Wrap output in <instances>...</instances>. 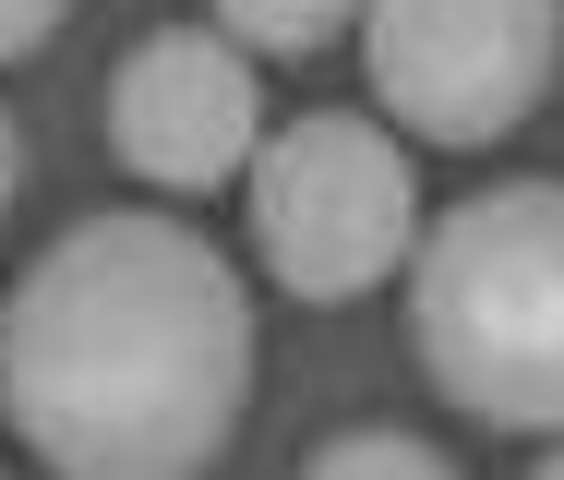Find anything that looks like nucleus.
Listing matches in <instances>:
<instances>
[{
  "label": "nucleus",
  "mask_w": 564,
  "mask_h": 480,
  "mask_svg": "<svg viewBox=\"0 0 564 480\" xmlns=\"http://www.w3.org/2000/svg\"><path fill=\"white\" fill-rule=\"evenodd\" d=\"M252 252L289 301H360L421 252L409 144L372 109H313L252 144Z\"/></svg>",
  "instance_id": "nucleus-3"
},
{
  "label": "nucleus",
  "mask_w": 564,
  "mask_h": 480,
  "mask_svg": "<svg viewBox=\"0 0 564 480\" xmlns=\"http://www.w3.org/2000/svg\"><path fill=\"white\" fill-rule=\"evenodd\" d=\"M240 48H264V61H313V48H337L348 36V12L360 0H205Z\"/></svg>",
  "instance_id": "nucleus-6"
},
{
  "label": "nucleus",
  "mask_w": 564,
  "mask_h": 480,
  "mask_svg": "<svg viewBox=\"0 0 564 480\" xmlns=\"http://www.w3.org/2000/svg\"><path fill=\"white\" fill-rule=\"evenodd\" d=\"M12 181H24V144H12V109H0V217H12Z\"/></svg>",
  "instance_id": "nucleus-9"
},
{
  "label": "nucleus",
  "mask_w": 564,
  "mask_h": 480,
  "mask_svg": "<svg viewBox=\"0 0 564 480\" xmlns=\"http://www.w3.org/2000/svg\"><path fill=\"white\" fill-rule=\"evenodd\" d=\"M61 12H73V0H0V61L48 48V36H61Z\"/></svg>",
  "instance_id": "nucleus-8"
},
{
  "label": "nucleus",
  "mask_w": 564,
  "mask_h": 480,
  "mask_svg": "<svg viewBox=\"0 0 564 480\" xmlns=\"http://www.w3.org/2000/svg\"><path fill=\"white\" fill-rule=\"evenodd\" d=\"M372 109L421 144H505L564 61V0H372Z\"/></svg>",
  "instance_id": "nucleus-4"
},
{
  "label": "nucleus",
  "mask_w": 564,
  "mask_h": 480,
  "mask_svg": "<svg viewBox=\"0 0 564 480\" xmlns=\"http://www.w3.org/2000/svg\"><path fill=\"white\" fill-rule=\"evenodd\" d=\"M252 48L240 36H205V24H169L144 36L132 61L109 73V156L144 181V193H217L252 168Z\"/></svg>",
  "instance_id": "nucleus-5"
},
{
  "label": "nucleus",
  "mask_w": 564,
  "mask_h": 480,
  "mask_svg": "<svg viewBox=\"0 0 564 480\" xmlns=\"http://www.w3.org/2000/svg\"><path fill=\"white\" fill-rule=\"evenodd\" d=\"M301 480H456L421 433H337V445H313V469Z\"/></svg>",
  "instance_id": "nucleus-7"
},
{
  "label": "nucleus",
  "mask_w": 564,
  "mask_h": 480,
  "mask_svg": "<svg viewBox=\"0 0 564 480\" xmlns=\"http://www.w3.org/2000/svg\"><path fill=\"white\" fill-rule=\"evenodd\" d=\"M421 372L492 433H564V181H492L409 252Z\"/></svg>",
  "instance_id": "nucleus-2"
},
{
  "label": "nucleus",
  "mask_w": 564,
  "mask_h": 480,
  "mask_svg": "<svg viewBox=\"0 0 564 480\" xmlns=\"http://www.w3.org/2000/svg\"><path fill=\"white\" fill-rule=\"evenodd\" d=\"M541 480H564V457H541Z\"/></svg>",
  "instance_id": "nucleus-10"
},
{
  "label": "nucleus",
  "mask_w": 564,
  "mask_h": 480,
  "mask_svg": "<svg viewBox=\"0 0 564 480\" xmlns=\"http://www.w3.org/2000/svg\"><path fill=\"white\" fill-rule=\"evenodd\" d=\"M252 396V301L181 217H85L0 301V421L48 480H205Z\"/></svg>",
  "instance_id": "nucleus-1"
}]
</instances>
